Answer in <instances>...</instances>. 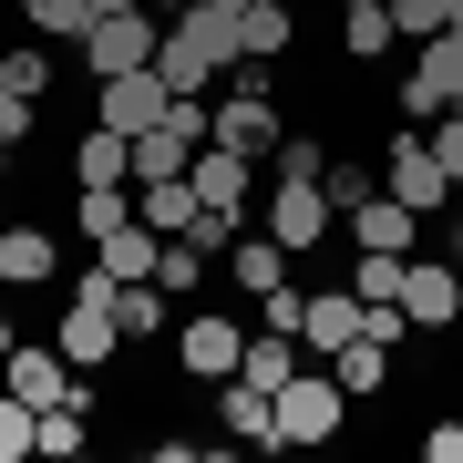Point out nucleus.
Segmentation results:
<instances>
[{
	"label": "nucleus",
	"mask_w": 463,
	"mask_h": 463,
	"mask_svg": "<svg viewBox=\"0 0 463 463\" xmlns=\"http://www.w3.org/2000/svg\"><path fill=\"white\" fill-rule=\"evenodd\" d=\"M319 185H330V206L350 216V206H361V196H371V185H381V175H371V165H340V155H330V175H319Z\"/></svg>",
	"instance_id": "31"
},
{
	"label": "nucleus",
	"mask_w": 463,
	"mask_h": 463,
	"mask_svg": "<svg viewBox=\"0 0 463 463\" xmlns=\"http://www.w3.org/2000/svg\"><path fill=\"white\" fill-rule=\"evenodd\" d=\"M145 11H185V0H145Z\"/></svg>",
	"instance_id": "37"
},
{
	"label": "nucleus",
	"mask_w": 463,
	"mask_h": 463,
	"mask_svg": "<svg viewBox=\"0 0 463 463\" xmlns=\"http://www.w3.org/2000/svg\"><path fill=\"white\" fill-rule=\"evenodd\" d=\"M340 227H350V248H381V258H412V248H422V216H412V206H402V196H392V185H371V196H361V206H350V216H340Z\"/></svg>",
	"instance_id": "10"
},
{
	"label": "nucleus",
	"mask_w": 463,
	"mask_h": 463,
	"mask_svg": "<svg viewBox=\"0 0 463 463\" xmlns=\"http://www.w3.org/2000/svg\"><path fill=\"white\" fill-rule=\"evenodd\" d=\"M32 453H42V412L21 392H0V463H32Z\"/></svg>",
	"instance_id": "23"
},
{
	"label": "nucleus",
	"mask_w": 463,
	"mask_h": 463,
	"mask_svg": "<svg viewBox=\"0 0 463 463\" xmlns=\"http://www.w3.org/2000/svg\"><path fill=\"white\" fill-rule=\"evenodd\" d=\"M381 185H392L412 216H443L453 175H443V155H432V134H422V124H412V134H392V165H381Z\"/></svg>",
	"instance_id": "6"
},
{
	"label": "nucleus",
	"mask_w": 463,
	"mask_h": 463,
	"mask_svg": "<svg viewBox=\"0 0 463 463\" xmlns=\"http://www.w3.org/2000/svg\"><path fill=\"white\" fill-rule=\"evenodd\" d=\"M134 216H145L155 237H185V227H196V185H185V175H165V185H145V196H134Z\"/></svg>",
	"instance_id": "18"
},
{
	"label": "nucleus",
	"mask_w": 463,
	"mask_h": 463,
	"mask_svg": "<svg viewBox=\"0 0 463 463\" xmlns=\"http://www.w3.org/2000/svg\"><path fill=\"white\" fill-rule=\"evenodd\" d=\"M422 453H432V463H463V422H432V432H422Z\"/></svg>",
	"instance_id": "34"
},
{
	"label": "nucleus",
	"mask_w": 463,
	"mask_h": 463,
	"mask_svg": "<svg viewBox=\"0 0 463 463\" xmlns=\"http://www.w3.org/2000/svg\"><path fill=\"white\" fill-rule=\"evenodd\" d=\"M330 227H340L330 185H279V175H268V237H279L288 258H309V248H319Z\"/></svg>",
	"instance_id": "7"
},
{
	"label": "nucleus",
	"mask_w": 463,
	"mask_h": 463,
	"mask_svg": "<svg viewBox=\"0 0 463 463\" xmlns=\"http://www.w3.org/2000/svg\"><path fill=\"white\" fill-rule=\"evenodd\" d=\"M453 258H463V216H453Z\"/></svg>",
	"instance_id": "38"
},
{
	"label": "nucleus",
	"mask_w": 463,
	"mask_h": 463,
	"mask_svg": "<svg viewBox=\"0 0 463 463\" xmlns=\"http://www.w3.org/2000/svg\"><path fill=\"white\" fill-rule=\"evenodd\" d=\"M402 319H412V340L453 330L463 319V258H402Z\"/></svg>",
	"instance_id": "4"
},
{
	"label": "nucleus",
	"mask_w": 463,
	"mask_h": 463,
	"mask_svg": "<svg viewBox=\"0 0 463 463\" xmlns=\"http://www.w3.org/2000/svg\"><path fill=\"white\" fill-rule=\"evenodd\" d=\"M0 93H52V42H21V52H0Z\"/></svg>",
	"instance_id": "24"
},
{
	"label": "nucleus",
	"mask_w": 463,
	"mask_h": 463,
	"mask_svg": "<svg viewBox=\"0 0 463 463\" xmlns=\"http://www.w3.org/2000/svg\"><path fill=\"white\" fill-rule=\"evenodd\" d=\"M155 463H216V443H196V432H165V443H155Z\"/></svg>",
	"instance_id": "33"
},
{
	"label": "nucleus",
	"mask_w": 463,
	"mask_h": 463,
	"mask_svg": "<svg viewBox=\"0 0 463 463\" xmlns=\"http://www.w3.org/2000/svg\"><path fill=\"white\" fill-rule=\"evenodd\" d=\"M72 185H134V134H114V124L72 134Z\"/></svg>",
	"instance_id": "13"
},
{
	"label": "nucleus",
	"mask_w": 463,
	"mask_h": 463,
	"mask_svg": "<svg viewBox=\"0 0 463 463\" xmlns=\"http://www.w3.org/2000/svg\"><path fill=\"white\" fill-rule=\"evenodd\" d=\"M340 11H361V0H340Z\"/></svg>",
	"instance_id": "39"
},
{
	"label": "nucleus",
	"mask_w": 463,
	"mask_h": 463,
	"mask_svg": "<svg viewBox=\"0 0 463 463\" xmlns=\"http://www.w3.org/2000/svg\"><path fill=\"white\" fill-rule=\"evenodd\" d=\"M298 340H309V350H340V340H361V288H319L309 309H298Z\"/></svg>",
	"instance_id": "16"
},
{
	"label": "nucleus",
	"mask_w": 463,
	"mask_h": 463,
	"mask_svg": "<svg viewBox=\"0 0 463 463\" xmlns=\"http://www.w3.org/2000/svg\"><path fill=\"white\" fill-rule=\"evenodd\" d=\"M32 124H42V103H32V93H0V145H21Z\"/></svg>",
	"instance_id": "32"
},
{
	"label": "nucleus",
	"mask_w": 463,
	"mask_h": 463,
	"mask_svg": "<svg viewBox=\"0 0 463 463\" xmlns=\"http://www.w3.org/2000/svg\"><path fill=\"white\" fill-rule=\"evenodd\" d=\"M175 361H185V381H237V361H248V330H237V319H185L175 330Z\"/></svg>",
	"instance_id": "11"
},
{
	"label": "nucleus",
	"mask_w": 463,
	"mask_h": 463,
	"mask_svg": "<svg viewBox=\"0 0 463 463\" xmlns=\"http://www.w3.org/2000/svg\"><path fill=\"white\" fill-rule=\"evenodd\" d=\"M114 350H124L114 279H103V268H83V279H72V309H62V361H72V371H114Z\"/></svg>",
	"instance_id": "1"
},
{
	"label": "nucleus",
	"mask_w": 463,
	"mask_h": 463,
	"mask_svg": "<svg viewBox=\"0 0 463 463\" xmlns=\"http://www.w3.org/2000/svg\"><path fill=\"white\" fill-rule=\"evenodd\" d=\"M298 42V11L288 0H248V21H237V62H279Z\"/></svg>",
	"instance_id": "17"
},
{
	"label": "nucleus",
	"mask_w": 463,
	"mask_h": 463,
	"mask_svg": "<svg viewBox=\"0 0 463 463\" xmlns=\"http://www.w3.org/2000/svg\"><path fill=\"white\" fill-rule=\"evenodd\" d=\"M340 422H350L340 371H288L279 381V443H340Z\"/></svg>",
	"instance_id": "3"
},
{
	"label": "nucleus",
	"mask_w": 463,
	"mask_h": 463,
	"mask_svg": "<svg viewBox=\"0 0 463 463\" xmlns=\"http://www.w3.org/2000/svg\"><path fill=\"white\" fill-rule=\"evenodd\" d=\"M72 52H83L93 83H114V72H155V52H165V21H145V11H103Z\"/></svg>",
	"instance_id": "2"
},
{
	"label": "nucleus",
	"mask_w": 463,
	"mask_h": 463,
	"mask_svg": "<svg viewBox=\"0 0 463 463\" xmlns=\"http://www.w3.org/2000/svg\"><path fill=\"white\" fill-rule=\"evenodd\" d=\"M392 11V32L402 42H432V32H453V0H381Z\"/></svg>",
	"instance_id": "28"
},
{
	"label": "nucleus",
	"mask_w": 463,
	"mask_h": 463,
	"mask_svg": "<svg viewBox=\"0 0 463 463\" xmlns=\"http://www.w3.org/2000/svg\"><path fill=\"white\" fill-rule=\"evenodd\" d=\"M93 11H145V0H93Z\"/></svg>",
	"instance_id": "35"
},
{
	"label": "nucleus",
	"mask_w": 463,
	"mask_h": 463,
	"mask_svg": "<svg viewBox=\"0 0 463 463\" xmlns=\"http://www.w3.org/2000/svg\"><path fill=\"white\" fill-rule=\"evenodd\" d=\"M392 42H402V32H392V11H381V0H361V11H340V52H350V62H381Z\"/></svg>",
	"instance_id": "21"
},
{
	"label": "nucleus",
	"mask_w": 463,
	"mask_h": 463,
	"mask_svg": "<svg viewBox=\"0 0 463 463\" xmlns=\"http://www.w3.org/2000/svg\"><path fill=\"white\" fill-rule=\"evenodd\" d=\"M83 443H93V432H83V402H52V412H42V463H72Z\"/></svg>",
	"instance_id": "26"
},
{
	"label": "nucleus",
	"mask_w": 463,
	"mask_h": 463,
	"mask_svg": "<svg viewBox=\"0 0 463 463\" xmlns=\"http://www.w3.org/2000/svg\"><path fill=\"white\" fill-rule=\"evenodd\" d=\"M0 361H11V309H0Z\"/></svg>",
	"instance_id": "36"
},
{
	"label": "nucleus",
	"mask_w": 463,
	"mask_h": 463,
	"mask_svg": "<svg viewBox=\"0 0 463 463\" xmlns=\"http://www.w3.org/2000/svg\"><path fill=\"white\" fill-rule=\"evenodd\" d=\"M155 258H165V237H155L145 216H124L114 237H93V268H103L114 288H124V279H155Z\"/></svg>",
	"instance_id": "12"
},
{
	"label": "nucleus",
	"mask_w": 463,
	"mask_h": 463,
	"mask_svg": "<svg viewBox=\"0 0 463 463\" xmlns=\"http://www.w3.org/2000/svg\"><path fill=\"white\" fill-rule=\"evenodd\" d=\"M443 103H463V21L422 42V62L402 72V124H432Z\"/></svg>",
	"instance_id": "5"
},
{
	"label": "nucleus",
	"mask_w": 463,
	"mask_h": 463,
	"mask_svg": "<svg viewBox=\"0 0 463 463\" xmlns=\"http://www.w3.org/2000/svg\"><path fill=\"white\" fill-rule=\"evenodd\" d=\"M268 165H279V185H319V175H330V145H319V134H279Z\"/></svg>",
	"instance_id": "25"
},
{
	"label": "nucleus",
	"mask_w": 463,
	"mask_h": 463,
	"mask_svg": "<svg viewBox=\"0 0 463 463\" xmlns=\"http://www.w3.org/2000/svg\"><path fill=\"white\" fill-rule=\"evenodd\" d=\"M227 279L248 288V298H268V288H288V248H279V237H268V227H258V237L237 227V237H227Z\"/></svg>",
	"instance_id": "14"
},
{
	"label": "nucleus",
	"mask_w": 463,
	"mask_h": 463,
	"mask_svg": "<svg viewBox=\"0 0 463 463\" xmlns=\"http://www.w3.org/2000/svg\"><path fill=\"white\" fill-rule=\"evenodd\" d=\"M114 319H124V350L155 340V330H165V288H155V279H124L114 288Z\"/></svg>",
	"instance_id": "20"
},
{
	"label": "nucleus",
	"mask_w": 463,
	"mask_h": 463,
	"mask_svg": "<svg viewBox=\"0 0 463 463\" xmlns=\"http://www.w3.org/2000/svg\"><path fill=\"white\" fill-rule=\"evenodd\" d=\"M21 21H32V42H83L103 11L93 0H21Z\"/></svg>",
	"instance_id": "19"
},
{
	"label": "nucleus",
	"mask_w": 463,
	"mask_h": 463,
	"mask_svg": "<svg viewBox=\"0 0 463 463\" xmlns=\"http://www.w3.org/2000/svg\"><path fill=\"white\" fill-rule=\"evenodd\" d=\"M350 288H361V309H381V298H402V258L361 248V268H350Z\"/></svg>",
	"instance_id": "29"
},
{
	"label": "nucleus",
	"mask_w": 463,
	"mask_h": 463,
	"mask_svg": "<svg viewBox=\"0 0 463 463\" xmlns=\"http://www.w3.org/2000/svg\"><path fill=\"white\" fill-rule=\"evenodd\" d=\"M52 227H0V288H52Z\"/></svg>",
	"instance_id": "15"
},
{
	"label": "nucleus",
	"mask_w": 463,
	"mask_h": 463,
	"mask_svg": "<svg viewBox=\"0 0 463 463\" xmlns=\"http://www.w3.org/2000/svg\"><path fill=\"white\" fill-rule=\"evenodd\" d=\"M165 103H175L165 72H114V83H93V124H114V134H155V124H165Z\"/></svg>",
	"instance_id": "9"
},
{
	"label": "nucleus",
	"mask_w": 463,
	"mask_h": 463,
	"mask_svg": "<svg viewBox=\"0 0 463 463\" xmlns=\"http://www.w3.org/2000/svg\"><path fill=\"white\" fill-rule=\"evenodd\" d=\"M124 216H134V206H124V185H83V196H72V227H83V237H114Z\"/></svg>",
	"instance_id": "27"
},
{
	"label": "nucleus",
	"mask_w": 463,
	"mask_h": 463,
	"mask_svg": "<svg viewBox=\"0 0 463 463\" xmlns=\"http://www.w3.org/2000/svg\"><path fill=\"white\" fill-rule=\"evenodd\" d=\"M155 288H165V298H196V288H206V248H196V237H165V258H155Z\"/></svg>",
	"instance_id": "22"
},
{
	"label": "nucleus",
	"mask_w": 463,
	"mask_h": 463,
	"mask_svg": "<svg viewBox=\"0 0 463 463\" xmlns=\"http://www.w3.org/2000/svg\"><path fill=\"white\" fill-rule=\"evenodd\" d=\"M422 134H432V155H443V175L463 185V103H443V114H432Z\"/></svg>",
	"instance_id": "30"
},
{
	"label": "nucleus",
	"mask_w": 463,
	"mask_h": 463,
	"mask_svg": "<svg viewBox=\"0 0 463 463\" xmlns=\"http://www.w3.org/2000/svg\"><path fill=\"white\" fill-rule=\"evenodd\" d=\"M0 392H21V402H32V412H52V402H72V392H83V371H72L62 361V340H11V361H0Z\"/></svg>",
	"instance_id": "8"
}]
</instances>
